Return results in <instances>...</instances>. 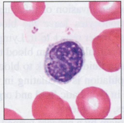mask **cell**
<instances>
[{
    "label": "cell",
    "mask_w": 124,
    "mask_h": 123,
    "mask_svg": "<svg viewBox=\"0 0 124 123\" xmlns=\"http://www.w3.org/2000/svg\"><path fill=\"white\" fill-rule=\"evenodd\" d=\"M85 61V53L80 43L72 39H62L47 47L44 70L52 81L66 84L79 74Z\"/></svg>",
    "instance_id": "6da1fadb"
},
{
    "label": "cell",
    "mask_w": 124,
    "mask_h": 123,
    "mask_svg": "<svg viewBox=\"0 0 124 123\" xmlns=\"http://www.w3.org/2000/svg\"><path fill=\"white\" fill-rule=\"evenodd\" d=\"M121 28L107 29L93 40L92 47L97 63L108 72H115L121 67Z\"/></svg>",
    "instance_id": "7a4b0ae2"
},
{
    "label": "cell",
    "mask_w": 124,
    "mask_h": 123,
    "mask_svg": "<svg viewBox=\"0 0 124 123\" xmlns=\"http://www.w3.org/2000/svg\"><path fill=\"white\" fill-rule=\"evenodd\" d=\"M80 114L87 119H105L110 111L111 103L107 93L102 89L91 86L84 89L76 98Z\"/></svg>",
    "instance_id": "3957f363"
},
{
    "label": "cell",
    "mask_w": 124,
    "mask_h": 123,
    "mask_svg": "<svg viewBox=\"0 0 124 123\" xmlns=\"http://www.w3.org/2000/svg\"><path fill=\"white\" fill-rule=\"evenodd\" d=\"M35 119H74L70 106L55 94L44 92L37 96L32 106Z\"/></svg>",
    "instance_id": "277c9868"
},
{
    "label": "cell",
    "mask_w": 124,
    "mask_h": 123,
    "mask_svg": "<svg viewBox=\"0 0 124 123\" xmlns=\"http://www.w3.org/2000/svg\"><path fill=\"white\" fill-rule=\"evenodd\" d=\"M90 11L96 19L105 22L121 18V2H90Z\"/></svg>",
    "instance_id": "5b68a950"
},
{
    "label": "cell",
    "mask_w": 124,
    "mask_h": 123,
    "mask_svg": "<svg viewBox=\"0 0 124 123\" xmlns=\"http://www.w3.org/2000/svg\"><path fill=\"white\" fill-rule=\"evenodd\" d=\"M13 13L19 19L31 22L39 19L45 8L44 2H24L11 3Z\"/></svg>",
    "instance_id": "8992f818"
}]
</instances>
